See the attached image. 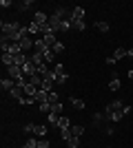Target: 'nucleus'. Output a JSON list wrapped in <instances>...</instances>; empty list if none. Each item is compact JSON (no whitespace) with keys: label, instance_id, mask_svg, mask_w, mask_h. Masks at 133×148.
I'll list each match as a JSON object with an SVG mask.
<instances>
[{"label":"nucleus","instance_id":"nucleus-1","mask_svg":"<svg viewBox=\"0 0 133 148\" xmlns=\"http://www.w3.org/2000/svg\"><path fill=\"white\" fill-rule=\"evenodd\" d=\"M2 36H7L11 42H20L22 38H31L29 29L18 25V22H2Z\"/></svg>","mask_w":133,"mask_h":148},{"label":"nucleus","instance_id":"nucleus-2","mask_svg":"<svg viewBox=\"0 0 133 148\" xmlns=\"http://www.w3.org/2000/svg\"><path fill=\"white\" fill-rule=\"evenodd\" d=\"M127 111V104H124V102H122V99H113V102H111V104L107 106V115H111V113H124ZM124 115H127V113H124Z\"/></svg>","mask_w":133,"mask_h":148},{"label":"nucleus","instance_id":"nucleus-3","mask_svg":"<svg viewBox=\"0 0 133 148\" xmlns=\"http://www.w3.org/2000/svg\"><path fill=\"white\" fill-rule=\"evenodd\" d=\"M7 73H9V77H11V80H16V82L25 77V75H22V66H18V64L9 66V69H7Z\"/></svg>","mask_w":133,"mask_h":148},{"label":"nucleus","instance_id":"nucleus-4","mask_svg":"<svg viewBox=\"0 0 133 148\" xmlns=\"http://www.w3.org/2000/svg\"><path fill=\"white\" fill-rule=\"evenodd\" d=\"M9 95H11L13 99H18V102H20V99L25 97V84H18V82H16V86L9 91Z\"/></svg>","mask_w":133,"mask_h":148},{"label":"nucleus","instance_id":"nucleus-5","mask_svg":"<svg viewBox=\"0 0 133 148\" xmlns=\"http://www.w3.org/2000/svg\"><path fill=\"white\" fill-rule=\"evenodd\" d=\"M84 20V7H73L71 9V22H82Z\"/></svg>","mask_w":133,"mask_h":148},{"label":"nucleus","instance_id":"nucleus-6","mask_svg":"<svg viewBox=\"0 0 133 148\" xmlns=\"http://www.w3.org/2000/svg\"><path fill=\"white\" fill-rule=\"evenodd\" d=\"M0 86H2L5 93H9L13 86H16V80H11V77H2V80H0Z\"/></svg>","mask_w":133,"mask_h":148},{"label":"nucleus","instance_id":"nucleus-7","mask_svg":"<svg viewBox=\"0 0 133 148\" xmlns=\"http://www.w3.org/2000/svg\"><path fill=\"white\" fill-rule=\"evenodd\" d=\"M33 22H38V25H47L49 22V16L44 11H36V16H33Z\"/></svg>","mask_w":133,"mask_h":148},{"label":"nucleus","instance_id":"nucleus-8","mask_svg":"<svg viewBox=\"0 0 133 148\" xmlns=\"http://www.w3.org/2000/svg\"><path fill=\"white\" fill-rule=\"evenodd\" d=\"M18 44H20V51H25V53H27L29 49H33V40H31V38H22Z\"/></svg>","mask_w":133,"mask_h":148},{"label":"nucleus","instance_id":"nucleus-9","mask_svg":"<svg viewBox=\"0 0 133 148\" xmlns=\"http://www.w3.org/2000/svg\"><path fill=\"white\" fill-rule=\"evenodd\" d=\"M27 29H29V36H36V38L42 36V33H40V25H38V22H29Z\"/></svg>","mask_w":133,"mask_h":148},{"label":"nucleus","instance_id":"nucleus-10","mask_svg":"<svg viewBox=\"0 0 133 148\" xmlns=\"http://www.w3.org/2000/svg\"><path fill=\"white\" fill-rule=\"evenodd\" d=\"M69 102H71V104H73V108H78V111H82L84 106H87V104H84V99L76 97V95H71V97H69Z\"/></svg>","mask_w":133,"mask_h":148},{"label":"nucleus","instance_id":"nucleus-11","mask_svg":"<svg viewBox=\"0 0 133 148\" xmlns=\"http://www.w3.org/2000/svg\"><path fill=\"white\" fill-rule=\"evenodd\" d=\"M73 29V22H71V20H62V22H60V33H69V31Z\"/></svg>","mask_w":133,"mask_h":148},{"label":"nucleus","instance_id":"nucleus-12","mask_svg":"<svg viewBox=\"0 0 133 148\" xmlns=\"http://www.w3.org/2000/svg\"><path fill=\"white\" fill-rule=\"evenodd\" d=\"M33 135L38 137H47V126H42V124H36V128H33Z\"/></svg>","mask_w":133,"mask_h":148},{"label":"nucleus","instance_id":"nucleus-13","mask_svg":"<svg viewBox=\"0 0 133 148\" xmlns=\"http://www.w3.org/2000/svg\"><path fill=\"white\" fill-rule=\"evenodd\" d=\"M129 56V51L127 49H122V47H118V49L113 51V60L118 62V60H122V58H127Z\"/></svg>","mask_w":133,"mask_h":148},{"label":"nucleus","instance_id":"nucleus-14","mask_svg":"<svg viewBox=\"0 0 133 148\" xmlns=\"http://www.w3.org/2000/svg\"><path fill=\"white\" fill-rule=\"evenodd\" d=\"M109 88H111V91H120V77H118V75H111V82H109Z\"/></svg>","mask_w":133,"mask_h":148},{"label":"nucleus","instance_id":"nucleus-15","mask_svg":"<svg viewBox=\"0 0 133 148\" xmlns=\"http://www.w3.org/2000/svg\"><path fill=\"white\" fill-rule=\"evenodd\" d=\"M42 40H44V44H47L49 49H51V47H53V44L58 42V40H56V33H47V36H42Z\"/></svg>","mask_w":133,"mask_h":148},{"label":"nucleus","instance_id":"nucleus-16","mask_svg":"<svg viewBox=\"0 0 133 148\" xmlns=\"http://www.w3.org/2000/svg\"><path fill=\"white\" fill-rule=\"evenodd\" d=\"M58 128H60V130L71 128V122H69V117H67V115H62V117H60V122H58Z\"/></svg>","mask_w":133,"mask_h":148},{"label":"nucleus","instance_id":"nucleus-17","mask_svg":"<svg viewBox=\"0 0 133 148\" xmlns=\"http://www.w3.org/2000/svg\"><path fill=\"white\" fill-rule=\"evenodd\" d=\"M36 102H38V104H42V102H49V93L40 88V91H38V95H36Z\"/></svg>","mask_w":133,"mask_h":148},{"label":"nucleus","instance_id":"nucleus-18","mask_svg":"<svg viewBox=\"0 0 133 148\" xmlns=\"http://www.w3.org/2000/svg\"><path fill=\"white\" fill-rule=\"evenodd\" d=\"M2 64H5L7 69L16 64V62H13V56H11V53H2Z\"/></svg>","mask_w":133,"mask_h":148},{"label":"nucleus","instance_id":"nucleus-19","mask_svg":"<svg viewBox=\"0 0 133 148\" xmlns=\"http://www.w3.org/2000/svg\"><path fill=\"white\" fill-rule=\"evenodd\" d=\"M60 117H62V115H58V113H49V115H47V119H49V124H51V126H58Z\"/></svg>","mask_w":133,"mask_h":148},{"label":"nucleus","instance_id":"nucleus-20","mask_svg":"<svg viewBox=\"0 0 133 148\" xmlns=\"http://www.w3.org/2000/svg\"><path fill=\"white\" fill-rule=\"evenodd\" d=\"M67 146H69V148H80V137H73V135H71L69 139H67Z\"/></svg>","mask_w":133,"mask_h":148},{"label":"nucleus","instance_id":"nucleus-21","mask_svg":"<svg viewBox=\"0 0 133 148\" xmlns=\"http://www.w3.org/2000/svg\"><path fill=\"white\" fill-rule=\"evenodd\" d=\"M22 148H38V137H29Z\"/></svg>","mask_w":133,"mask_h":148},{"label":"nucleus","instance_id":"nucleus-22","mask_svg":"<svg viewBox=\"0 0 133 148\" xmlns=\"http://www.w3.org/2000/svg\"><path fill=\"white\" fill-rule=\"evenodd\" d=\"M104 119H109L107 113H95L93 115V124H104Z\"/></svg>","mask_w":133,"mask_h":148},{"label":"nucleus","instance_id":"nucleus-23","mask_svg":"<svg viewBox=\"0 0 133 148\" xmlns=\"http://www.w3.org/2000/svg\"><path fill=\"white\" fill-rule=\"evenodd\" d=\"M71 135H73V137H82V133H84V128H82V126H71Z\"/></svg>","mask_w":133,"mask_h":148},{"label":"nucleus","instance_id":"nucleus-24","mask_svg":"<svg viewBox=\"0 0 133 148\" xmlns=\"http://www.w3.org/2000/svg\"><path fill=\"white\" fill-rule=\"evenodd\" d=\"M44 62H47V64H51V62H56V53H53V49H49L47 53H44Z\"/></svg>","mask_w":133,"mask_h":148},{"label":"nucleus","instance_id":"nucleus-25","mask_svg":"<svg viewBox=\"0 0 133 148\" xmlns=\"http://www.w3.org/2000/svg\"><path fill=\"white\" fill-rule=\"evenodd\" d=\"M20 104H22V106H31V104H36V97H29V95H25V97L20 99Z\"/></svg>","mask_w":133,"mask_h":148},{"label":"nucleus","instance_id":"nucleus-26","mask_svg":"<svg viewBox=\"0 0 133 148\" xmlns=\"http://www.w3.org/2000/svg\"><path fill=\"white\" fill-rule=\"evenodd\" d=\"M53 73L56 75H67V71H64V66L58 62V64H53Z\"/></svg>","mask_w":133,"mask_h":148},{"label":"nucleus","instance_id":"nucleus-27","mask_svg":"<svg viewBox=\"0 0 133 148\" xmlns=\"http://www.w3.org/2000/svg\"><path fill=\"white\" fill-rule=\"evenodd\" d=\"M95 27H98V31H102V33H107V31H109V22H104V20L95 22Z\"/></svg>","mask_w":133,"mask_h":148},{"label":"nucleus","instance_id":"nucleus-28","mask_svg":"<svg viewBox=\"0 0 133 148\" xmlns=\"http://www.w3.org/2000/svg\"><path fill=\"white\" fill-rule=\"evenodd\" d=\"M33 128H36V124H25V128H22V133H25V135H33Z\"/></svg>","mask_w":133,"mask_h":148},{"label":"nucleus","instance_id":"nucleus-29","mask_svg":"<svg viewBox=\"0 0 133 148\" xmlns=\"http://www.w3.org/2000/svg\"><path fill=\"white\" fill-rule=\"evenodd\" d=\"M38 148H51L49 139H47V137H40V139H38Z\"/></svg>","mask_w":133,"mask_h":148},{"label":"nucleus","instance_id":"nucleus-30","mask_svg":"<svg viewBox=\"0 0 133 148\" xmlns=\"http://www.w3.org/2000/svg\"><path fill=\"white\" fill-rule=\"evenodd\" d=\"M51 49H53V53L58 56V53H62V51H64V44H62V42H56L53 47H51Z\"/></svg>","mask_w":133,"mask_h":148},{"label":"nucleus","instance_id":"nucleus-31","mask_svg":"<svg viewBox=\"0 0 133 148\" xmlns=\"http://www.w3.org/2000/svg\"><path fill=\"white\" fill-rule=\"evenodd\" d=\"M31 5H33V0H25V2H20V7H18V9H20V11H27V9H29Z\"/></svg>","mask_w":133,"mask_h":148},{"label":"nucleus","instance_id":"nucleus-32","mask_svg":"<svg viewBox=\"0 0 133 148\" xmlns=\"http://www.w3.org/2000/svg\"><path fill=\"white\" fill-rule=\"evenodd\" d=\"M58 102H60V99H58V93L51 91V93H49V104H58Z\"/></svg>","mask_w":133,"mask_h":148},{"label":"nucleus","instance_id":"nucleus-33","mask_svg":"<svg viewBox=\"0 0 133 148\" xmlns=\"http://www.w3.org/2000/svg\"><path fill=\"white\" fill-rule=\"evenodd\" d=\"M40 111L49 115V113H51V104H49V102H42V104H40Z\"/></svg>","mask_w":133,"mask_h":148},{"label":"nucleus","instance_id":"nucleus-34","mask_svg":"<svg viewBox=\"0 0 133 148\" xmlns=\"http://www.w3.org/2000/svg\"><path fill=\"white\" fill-rule=\"evenodd\" d=\"M51 113H58V115H60V113H62V104H60V102H58V104H51Z\"/></svg>","mask_w":133,"mask_h":148},{"label":"nucleus","instance_id":"nucleus-35","mask_svg":"<svg viewBox=\"0 0 133 148\" xmlns=\"http://www.w3.org/2000/svg\"><path fill=\"white\" fill-rule=\"evenodd\" d=\"M73 29H76V31H84V29H87L84 20H82V22H73Z\"/></svg>","mask_w":133,"mask_h":148},{"label":"nucleus","instance_id":"nucleus-36","mask_svg":"<svg viewBox=\"0 0 133 148\" xmlns=\"http://www.w3.org/2000/svg\"><path fill=\"white\" fill-rule=\"evenodd\" d=\"M60 137H62L64 142H67V139L71 137V130H69V128H67V130H60Z\"/></svg>","mask_w":133,"mask_h":148},{"label":"nucleus","instance_id":"nucleus-37","mask_svg":"<svg viewBox=\"0 0 133 148\" xmlns=\"http://www.w3.org/2000/svg\"><path fill=\"white\" fill-rule=\"evenodd\" d=\"M67 82V75H56V84H64Z\"/></svg>","mask_w":133,"mask_h":148},{"label":"nucleus","instance_id":"nucleus-38","mask_svg":"<svg viewBox=\"0 0 133 148\" xmlns=\"http://www.w3.org/2000/svg\"><path fill=\"white\" fill-rule=\"evenodd\" d=\"M11 5H13L11 0H0V7H5V9H7V7H11Z\"/></svg>","mask_w":133,"mask_h":148},{"label":"nucleus","instance_id":"nucleus-39","mask_svg":"<svg viewBox=\"0 0 133 148\" xmlns=\"http://www.w3.org/2000/svg\"><path fill=\"white\" fill-rule=\"evenodd\" d=\"M107 64H109V66H113V64H115V60H113V56H109V58H107Z\"/></svg>","mask_w":133,"mask_h":148},{"label":"nucleus","instance_id":"nucleus-40","mask_svg":"<svg viewBox=\"0 0 133 148\" xmlns=\"http://www.w3.org/2000/svg\"><path fill=\"white\" fill-rule=\"evenodd\" d=\"M129 58H131V60H133V49H129Z\"/></svg>","mask_w":133,"mask_h":148},{"label":"nucleus","instance_id":"nucleus-41","mask_svg":"<svg viewBox=\"0 0 133 148\" xmlns=\"http://www.w3.org/2000/svg\"><path fill=\"white\" fill-rule=\"evenodd\" d=\"M129 77H131V80H133V71H129Z\"/></svg>","mask_w":133,"mask_h":148}]
</instances>
